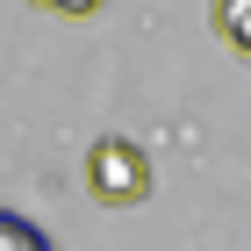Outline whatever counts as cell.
I'll return each mask as SVG.
<instances>
[{
    "instance_id": "cell-2",
    "label": "cell",
    "mask_w": 251,
    "mask_h": 251,
    "mask_svg": "<svg viewBox=\"0 0 251 251\" xmlns=\"http://www.w3.org/2000/svg\"><path fill=\"white\" fill-rule=\"evenodd\" d=\"M215 29L237 58H251V0H215Z\"/></svg>"
},
{
    "instance_id": "cell-4",
    "label": "cell",
    "mask_w": 251,
    "mask_h": 251,
    "mask_svg": "<svg viewBox=\"0 0 251 251\" xmlns=\"http://www.w3.org/2000/svg\"><path fill=\"white\" fill-rule=\"evenodd\" d=\"M58 7H65V15H94L100 0H58Z\"/></svg>"
},
{
    "instance_id": "cell-3",
    "label": "cell",
    "mask_w": 251,
    "mask_h": 251,
    "mask_svg": "<svg viewBox=\"0 0 251 251\" xmlns=\"http://www.w3.org/2000/svg\"><path fill=\"white\" fill-rule=\"evenodd\" d=\"M0 251H50V237L29 223V215H15V208H0Z\"/></svg>"
},
{
    "instance_id": "cell-5",
    "label": "cell",
    "mask_w": 251,
    "mask_h": 251,
    "mask_svg": "<svg viewBox=\"0 0 251 251\" xmlns=\"http://www.w3.org/2000/svg\"><path fill=\"white\" fill-rule=\"evenodd\" d=\"M29 7H58V0H29Z\"/></svg>"
},
{
    "instance_id": "cell-1",
    "label": "cell",
    "mask_w": 251,
    "mask_h": 251,
    "mask_svg": "<svg viewBox=\"0 0 251 251\" xmlns=\"http://www.w3.org/2000/svg\"><path fill=\"white\" fill-rule=\"evenodd\" d=\"M86 194H94L100 208H136L151 194V158L136 151L129 136H100L94 151H86Z\"/></svg>"
}]
</instances>
